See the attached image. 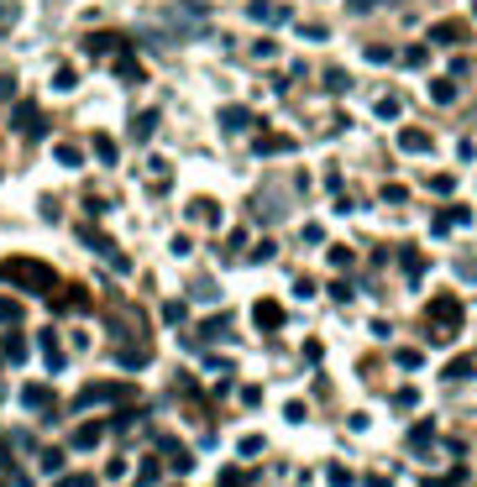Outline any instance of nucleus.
<instances>
[{
    "mask_svg": "<svg viewBox=\"0 0 477 487\" xmlns=\"http://www.w3.org/2000/svg\"><path fill=\"white\" fill-rule=\"evenodd\" d=\"M37 346H42V367H48V372H63V341H58V330H42V335H37Z\"/></svg>",
    "mask_w": 477,
    "mask_h": 487,
    "instance_id": "nucleus-6",
    "label": "nucleus"
},
{
    "mask_svg": "<svg viewBox=\"0 0 477 487\" xmlns=\"http://www.w3.org/2000/svg\"><path fill=\"white\" fill-rule=\"evenodd\" d=\"M58 163H63V168H79L84 152H79V147H58Z\"/></svg>",
    "mask_w": 477,
    "mask_h": 487,
    "instance_id": "nucleus-32",
    "label": "nucleus"
},
{
    "mask_svg": "<svg viewBox=\"0 0 477 487\" xmlns=\"http://www.w3.org/2000/svg\"><path fill=\"white\" fill-rule=\"evenodd\" d=\"M415 404H419V393H415V388H399V393H394V409H399V414H409Z\"/></svg>",
    "mask_w": 477,
    "mask_h": 487,
    "instance_id": "nucleus-27",
    "label": "nucleus"
},
{
    "mask_svg": "<svg viewBox=\"0 0 477 487\" xmlns=\"http://www.w3.org/2000/svg\"><path fill=\"white\" fill-rule=\"evenodd\" d=\"M73 84H79V73H73V69H58V73H53V89H73Z\"/></svg>",
    "mask_w": 477,
    "mask_h": 487,
    "instance_id": "nucleus-30",
    "label": "nucleus"
},
{
    "mask_svg": "<svg viewBox=\"0 0 477 487\" xmlns=\"http://www.w3.org/2000/svg\"><path fill=\"white\" fill-rule=\"evenodd\" d=\"M100 435H105V425H79L69 445H73V451H95V445H100Z\"/></svg>",
    "mask_w": 477,
    "mask_h": 487,
    "instance_id": "nucleus-9",
    "label": "nucleus"
},
{
    "mask_svg": "<svg viewBox=\"0 0 477 487\" xmlns=\"http://www.w3.org/2000/svg\"><path fill=\"white\" fill-rule=\"evenodd\" d=\"M0 320H21V304L16 299H0Z\"/></svg>",
    "mask_w": 477,
    "mask_h": 487,
    "instance_id": "nucleus-37",
    "label": "nucleus"
},
{
    "mask_svg": "<svg viewBox=\"0 0 477 487\" xmlns=\"http://www.w3.org/2000/svg\"><path fill=\"white\" fill-rule=\"evenodd\" d=\"M121 48H126V37H116V32H95L89 37V53H95V58L100 53H121Z\"/></svg>",
    "mask_w": 477,
    "mask_h": 487,
    "instance_id": "nucleus-10",
    "label": "nucleus"
},
{
    "mask_svg": "<svg viewBox=\"0 0 477 487\" xmlns=\"http://www.w3.org/2000/svg\"><path fill=\"white\" fill-rule=\"evenodd\" d=\"M16 95V73H0V100H11Z\"/></svg>",
    "mask_w": 477,
    "mask_h": 487,
    "instance_id": "nucleus-40",
    "label": "nucleus"
},
{
    "mask_svg": "<svg viewBox=\"0 0 477 487\" xmlns=\"http://www.w3.org/2000/svg\"><path fill=\"white\" fill-rule=\"evenodd\" d=\"M346 84H352V79H346L341 69H325V89H331V95H346Z\"/></svg>",
    "mask_w": 477,
    "mask_h": 487,
    "instance_id": "nucleus-25",
    "label": "nucleus"
},
{
    "mask_svg": "<svg viewBox=\"0 0 477 487\" xmlns=\"http://www.w3.org/2000/svg\"><path fill=\"white\" fill-rule=\"evenodd\" d=\"M456 330H462V299L456 294H435L425 304V335L435 346H446V341H456Z\"/></svg>",
    "mask_w": 477,
    "mask_h": 487,
    "instance_id": "nucleus-2",
    "label": "nucleus"
},
{
    "mask_svg": "<svg viewBox=\"0 0 477 487\" xmlns=\"http://www.w3.org/2000/svg\"><path fill=\"white\" fill-rule=\"evenodd\" d=\"M0 466H11V451H6V445H0Z\"/></svg>",
    "mask_w": 477,
    "mask_h": 487,
    "instance_id": "nucleus-44",
    "label": "nucleus"
},
{
    "mask_svg": "<svg viewBox=\"0 0 477 487\" xmlns=\"http://www.w3.org/2000/svg\"><path fill=\"white\" fill-rule=\"evenodd\" d=\"M257 152H263V157H284V152H294V136H263Z\"/></svg>",
    "mask_w": 477,
    "mask_h": 487,
    "instance_id": "nucleus-12",
    "label": "nucleus"
},
{
    "mask_svg": "<svg viewBox=\"0 0 477 487\" xmlns=\"http://www.w3.org/2000/svg\"><path fill=\"white\" fill-rule=\"evenodd\" d=\"M220 487H247V472H220Z\"/></svg>",
    "mask_w": 477,
    "mask_h": 487,
    "instance_id": "nucleus-39",
    "label": "nucleus"
},
{
    "mask_svg": "<svg viewBox=\"0 0 477 487\" xmlns=\"http://www.w3.org/2000/svg\"><path fill=\"white\" fill-rule=\"evenodd\" d=\"M399 262H404V278H409V283H415V278L425 273V257H419L415 247H399Z\"/></svg>",
    "mask_w": 477,
    "mask_h": 487,
    "instance_id": "nucleus-13",
    "label": "nucleus"
},
{
    "mask_svg": "<svg viewBox=\"0 0 477 487\" xmlns=\"http://www.w3.org/2000/svg\"><path fill=\"white\" fill-rule=\"evenodd\" d=\"M252 126V110L247 105H226L220 110V131H247Z\"/></svg>",
    "mask_w": 477,
    "mask_h": 487,
    "instance_id": "nucleus-8",
    "label": "nucleus"
},
{
    "mask_svg": "<svg viewBox=\"0 0 477 487\" xmlns=\"http://www.w3.org/2000/svg\"><path fill=\"white\" fill-rule=\"evenodd\" d=\"M399 367H404V372H419V367H425V357H419V351H415V346H404V351H399Z\"/></svg>",
    "mask_w": 477,
    "mask_h": 487,
    "instance_id": "nucleus-20",
    "label": "nucleus"
},
{
    "mask_svg": "<svg viewBox=\"0 0 477 487\" xmlns=\"http://www.w3.org/2000/svg\"><path fill=\"white\" fill-rule=\"evenodd\" d=\"M435 435V419H419L415 430H409V451H425V440Z\"/></svg>",
    "mask_w": 477,
    "mask_h": 487,
    "instance_id": "nucleus-17",
    "label": "nucleus"
},
{
    "mask_svg": "<svg viewBox=\"0 0 477 487\" xmlns=\"http://www.w3.org/2000/svg\"><path fill=\"white\" fill-rule=\"evenodd\" d=\"M252 320H257V330H278L284 325V304L278 299H257L252 304Z\"/></svg>",
    "mask_w": 477,
    "mask_h": 487,
    "instance_id": "nucleus-5",
    "label": "nucleus"
},
{
    "mask_svg": "<svg viewBox=\"0 0 477 487\" xmlns=\"http://www.w3.org/2000/svg\"><path fill=\"white\" fill-rule=\"evenodd\" d=\"M189 215H194V220H205V226H215V220H220V204H215V200H194Z\"/></svg>",
    "mask_w": 477,
    "mask_h": 487,
    "instance_id": "nucleus-16",
    "label": "nucleus"
},
{
    "mask_svg": "<svg viewBox=\"0 0 477 487\" xmlns=\"http://www.w3.org/2000/svg\"><path fill=\"white\" fill-rule=\"evenodd\" d=\"M53 278H58V273H53L48 262H37V257H6V262H0V283L26 288V294H48Z\"/></svg>",
    "mask_w": 477,
    "mask_h": 487,
    "instance_id": "nucleus-1",
    "label": "nucleus"
},
{
    "mask_svg": "<svg viewBox=\"0 0 477 487\" xmlns=\"http://www.w3.org/2000/svg\"><path fill=\"white\" fill-rule=\"evenodd\" d=\"M252 21H288L284 6H268V0H252Z\"/></svg>",
    "mask_w": 477,
    "mask_h": 487,
    "instance_id": "nucleus-14",
    "label": "nucleus"
},
{
    "mask_svg": "<svg viewBox=\"0 0 477 487\" xmlns=\"http://www.w3.org/2000/svg\"><path fill=\"white\" fill-rule=\"evenodd\" d=\"M425 487H451V477H430V482Z\"/></svg>",
    "mask_w": 477,
    "mask_h": 487,
    "instance_id": "nucleus-43",
    "label": "nucleus"
},
{
    "mask_svg": "<svg viewBox=\"0 0 477 487\" xmlns=\"http://www.w3.org/2000/svg\"><path fill=\"white\" fill-rule=\"evenodd\" d=\"M372 6H378V0H352V11H372Z\"/></svg>",
    "mask_w": 477,
    "mask_h": 487,
    "instance_id": "nucleus-42",
    "label": "nucleus"
},
{
    "mask_svg": "<svg viewBox=\"0 0 477 487\" xmlns=\"http://www.w3.org/2000/svg\"><path fill=\"white\" fill-rule=\"evenodd\" d=\"M430 42H435V48H462L467 42V21H435L430 26Z\"/></svg>",
    "mask_w": 477,
    "mask_h": 487,
    "instance_id": "nucleus-4",
    "label": "nucleus"
},
{
    "mask_svg": "<svg viewBox=\"0 0 477 487\" xmlns=\"http://www.w3.org/2000/svg\"><path fill=\"white\" fill-rule=\"evenodd\" d=\"M21 398H26V409H48V404H53V388H48V382H32Z\"/></svg>",
    "mask_w": 477,
    "mask_h": 487,
    "instance_id": "nucleus-15",
    "label": "nucleus"
},
{
    "mask_svg": "<svg viewBox=\"0 0 477 487\" xmlns=\"http://www.w3.org/2000/svg\"><path fill=\"white\" fill-rule=\"evenodd\" d=\"M430 189H435V194H451L456 179H451V173H435V179H430Z\"/></svg>",
    "mask_w": 477,
    "mask_h": 487,
    "instance_id": "nucleus-34",
    "label": "nucleus"
},
{
    "mask_svg": "<svg viewBox=\"0 0 477 487\" xmlns=\"http://www.w3.org/2000/svg\"><path fill=\"white\" fill-rule=\"evenodd\" d=\"M153 131H157V110H137V116H132V136H137V142H147Z\"/></svg>",
    "mask_w": 477,
    "mask_h": 487,
    "instance_id": "nucleus-11",
    "label": "nucleus"
},
{
    "mask_svg": "<svg viewBox=\"0 0 477 487\" xmlns=\"http://www.w3.org/2000/svg\"><path fill=\"white\" fill-rule=\"evenodd\" d=\"M273 251H278L273 241H257V247H252V262H273Z\"/></svg>",
    "mask_w": 477,
    "mask_h": 487,
    "instance_id": "nucleus-36",
    "label": "nucleus"
},
{
    "mask_svg": "<svg viewBox=\"0 0 477 487\" xmlns=\"http://www.w3.org/2000/svg\"><path fill=\"white\" fill-rule=\"evenodd\" d=\"M220 335H226V315H215V320H205L200 341H220Z\"/></svg>",
    "mask_w": 477,
    "mask_h": 487,
    "instance_id": "nucleus-24",
    "label": "nucleus"
},
{
    "mask_svg": "<svg viewBox=\"0 0 477 487\" xmlns=\"http://www.w3.org/2000/svg\"><path fill=\"white\" fill-rule=\"evenodd\" d=\"M53 487H95V477H63V482H53Z\"/></svg>",
    "mask_w": 477,
    "mask_h": 487,
    "instance_id": "nucleus-41",
    "label": "nucleus"
},
{
    "mask_svg": "<svg viewBox=\"0 0 477 487\" xmlns=\"http://www.w3.org/2000/svg\"><path fill=\"white\" fill-rule=\"evenodd\" d=\"M95 157L100 163H116V142H110V136H95Z\"/></svg>",
    "mask_w": 477,
    "mask_h": 487,
    "instance_id": "nucleus-29",
    "label": "nucleus"
},
{
    "mask_svg": "<svg viewBox=\"0 0 477 487\" xmlns=\"http://www.w3.org/2000/svg\"><path fill=\"white\" fill-rule=\"evenodd\" d=\"M63 466V451H42V472H58Z\"/></svg>",
    "mask_w": 477,
    "mask_h": 487,
    "instance_id": "nucleus-38",
    "label": "nucleus"
},
{
    "mask_svg": "<svg viewBox=\"0 0 477 487\" xmlns=\"http://www.w3.org/2000/svg\"><path fill=\"white\" fill-rule=\"evenodd\" d=\"M157 477H163V466H157V461H142V466H137V482H157Z\"/></svg>",
    "mask_w": 477,
    "mask_h": 487,
    "instance_id": "nucleus-31",
    "label": "nucleus"
},
{
    "mask_svg": "<svg viewBox=\"0 0 477 487\" xmlns=\"http://www.w3.org/2000/svg\"><path fill=\"white\" fill-rule=\"evenodd\" d=\"M399 110H404V100H399V95H383V100H378V116H383V121H394Z\"/></svg>",
    "mask_w": 477,
    "mask_h": 487,
    "instance_id": "nucleus-26",
    "label": "nucleus"
},
{
    "mask_svg": "<svg viewBox=\"0 0 477 487\" xmlns=\"http://www.w3.org/2000/svg\"><path fill=\"white\" fill-rule=\"evenodd\" d=\"M116 73H121V79H132V84H137V79H142V63H137V58H121V63H116Z\"/></svg>",
    "mask_w": 477,
    "mask_h": 487,
    "instance_id": "nucleus-28",
    "label": "nucleus"
},
{
    "mask_svg": "<svg viewBox=\"0 0 477 487\" xmlns=\"http://www.w3.org/2000/svg\"><path fill=\"white\" fill-rule=\"evenodd\" d=\"M325 482H331V487H352V472H346L341 461H331V466H325Z\"/></svg>",
    "mask_w": 477,
    "mask_h": 487,
    "instance_id": "nucleus-22",
    "label": "nucleus"
},
{
    "mask_svg": "<svg viewBox=\"0 0 477 487\" xmlns=\"http://www.w3.org/2000/svg\"><path fill=\"white\" fill-rule=\"evenodd\" d=\"M477 372V362H451V367H446V382H467Z\"/></svg>",
    "mask_w": 477,
    "mask_h": 487,
    "instance_id": "nucleus-21",
    "label": "nucleus"
},
{
    "mask_svg": "<svg viewBox=\"0 0 477 487\" xmlns=\"http://www.w3.org/2000/svg\"><path fill=\"white\" fill-rule=\"evenodd\" d=\"M163 320L168 325H184V320H189V309H184L179 299H168V304H163Z\"/></svg>",
    "mask_w": 477,
    "mask_h": 487,
    "instance_id": "nucleus-23",
    "label": "nucleus"
},
{
    "mask_svg": "<svg viewBox=\"0 0 477 487\" xmlns=\"http://www.w3.org/2000/svg\"><path fill=\"white\" fill-rule=\"evenodd\" d=\"M11 126L21 131V136H48V116H42L37 105H16L11 110Z\"/></svg>",
    "mask_w": 477,
    "mask_h": 487,
    "instance_id": "nucleus-3",
    "label": "nucleus"
},
{
    "mask_svg": "<svg viewBox=\"0 0 477 487\" xmlns=\"http://www.w3.org/2000/svg\"><path fill=\"white\" fill-rule=\"evenodd\" d=\"M383 200H388V204H404L409 189H404V184H388V189H383Z\"/></svg>",
    "mask_w": 477,
    "mask_h": 487,
    "instance_id": "nucleus-35",
    "label": "nucleus"
},
{
    "mask_svg": "<svg viewBox=\"0 0 477 487\" xmlns=\"http://www.w3.org/2000/svg\"><path fill=\"white\" fill-rule=\"evenodd\" d=\"M0 351H6L11 362H26V341H21V330H11V335H6V346H0Z\"/></svg>",
    "mask_w": 477,
    "mask_h": 487,
    "instance_id": "nucleus-19",
    "label": "nucleus"
},
{
    "mask_svg": "<svg viewBox=\"0 0 477 487\" xmlns=\"http://www.w3.org/2000/svg\"><path fill=\"white\" fill-rule=\"evenodd\" d=\"M404 63H409V69H425L430 53H425V48H404Z\"/></svg>",
    "mask_w": 477,
    "mask_h": 487,
    "instance_id": "nucleus-33",
    "label": "nucleus"
},
{
    "mask_svg": "<svg viewBox=\"0 0 477 487\" xmlns=\"http://www.w3.org/2000/svg\"><path fill=\"white\" fill-rule=\"evenodd\" d=\"M399 147H404L409 157H425L435 142H430V131H419V126H404V131H399Z\"/></svg>",
    "mask_w": 477,
    "mask_h": 487,
    "instance_id": "nucleus-7",
    "label": "nucleus"
},
{
    "mask_svg": "<svg viewBox=\"0 0 477 487\" xmlns=\"http://www.w3.org/2000/svg\"><path fill=\"white\" fill-rule=\"evenodd\" d=\"M430 100H435V105H451L456 100V79H435L430 84Z\"/></svg>",
    "mask_w": 477,
    "mask_h": 487,
    "instance_id": "nucleus-18",
    "label": "nucleus"
}]
</instances>
